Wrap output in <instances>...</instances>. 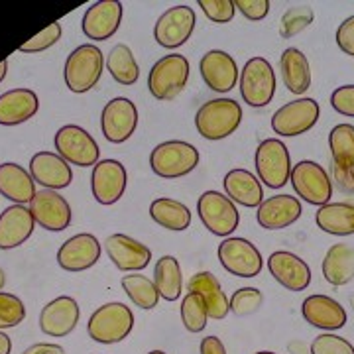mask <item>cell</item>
Listing matches in <instances>:
<instances>
[{
  "label": "cell",
  "mask_w": 354,
  "mask_h": 354,
  "mask_svg": "<svg viewBox=\"0 0 354 354\" xmlns=\"http://www.w3.org/2000/svg\"><path fill=\"white\" fill-rule=\"evenodd\" d=\"M199 351H201V354H227V348H225L223 341L218 337H213V335L203 339Z\"/></svg>",
  "instance_id": "50"
},
{
  "label": "cell",
  "mask_w": 354,
  "mask_h": 354,
  "mask_svg": "<svg viewBox=\"0 0 354 354\" xmlns=\"http://www.w3.org/2000/svg\"><path fill=\"white\" fill-rule=\"evenodd\" d=\"M4 283H6V274H4V270L0 268V290L4 288Z\"/></svg>",
  "instance_id": "54"
},
{
  "label": "cell",
  "mask_w": 354,
  "mask_h": 354,
  "mask_svg": "<svg viewBox=\"0 0 354 354\" xmlns=\"http://www.w3.org/2000/svg\"><path fill=\"white\" fill-rule=\"evenodd\" d=\"M55 150L64 158L67 164L79 167H91L99 164V144L88 134L85 128L77 124H67L55 132Z\"/></svg>",
  "instance_id": "9"
},
{
  "label": "cell",
  "mask_w": 354,
  "mask_h": 354,
  "mask_svg": "<svg viewBox=\"0 0 354 354\" xmlns=\"http://www.w3.org/2000/svg\"><path fill=\"white\" fill-rule=\"evenodd\" d=\"M218 262L236 278H256L264 268L260 250L250 241L239 236H228L227 241L221 242Z\"/></svg>",
  "instance_id": "11"
},
{
  "label": "cell",
  "mask_w": 354,
  "mask_h": 354,
  "mask_svg": "<svg viewBox=\"0 0 354 354\" xmlns=\"http://www.w3.org/2000/svg\"><path fill=\"white\" fill-rule=\"evenodd\" d=\"M122 22V4L118 0L95 2L83 14V34L93 41H104L113 38Z\"/></svg>",
  "instance_id": "16"
},
{
  "label": "cell",
  "mask_w": 354,
  "mask_h": 354,
  "mask_svg": "<svg viewBox=\"0 0 354 354\" xmlns=\"http://www.w3.org/2000/svg\"><path fill=\"white\" fill-rule=\"evenodd\" d=\"M62 38V24L53 22L48 28H44L38 36H34L32 39H28L24 46H20L22 53H39V51L50 50L51 46H55Z\"/></svg>",
  "instance_id": "43"
},
{
  "label": "cell",
  "mask_w": 354,
  "mask_h": 354,
  "mask_svg": "<svg viewBox=\"0 0 354 354\" xmlns=\"http://www.w3.org/2000/svg\"><path fill=\"white\" fill-rule=\"evenodd\" d=\"M201 77L205 85L215 93H228L239 83V67L232 55L223 50L207 51L201 57Z\"/></svg>",
  "instance_id": "18"
},
{
  "label": "cell",
  "mask_w": 354,
  "mask_h": 354,
  "mask_svg": "<svg viewBox=\"0 0 354 354\" xmlns=\"http://www.w3.org/2000/svg\"><path fill=\"white\" fill-rule=\"evenodd\" d=\"M127 169L118 160H102L95 165L91 176V191L95 201L114 205L127 189Z\"/></svg>",
  "instance_id": "17"
},
{
  "label": "cell",
  "mask_w": 354,
  "mask_h": 354,
  "mask_svg": "<svg viewBox=\"0 0 354 354\" xmlns=\"http://www.w3.org/2000/svg\"><path fill=\"white\" fill-rule=\"evenodd\" d=\"M181 321L185 325V329L189 333H201L207 327V321H209V313H207V307L203 304L201 295L197 293H187L181 301Z\"/></svg>",
  "instance_id": "39"
},
{
  "label": "cell",
  "mask_w": 354,
  "mask_h": 354,
  "mask_svg": "<svg viewBox=\"0 0 354 354\" xmlns=\"http://www.w3.org/2000/svg\"><path fill=\"white\" fill-rule=\"evenodd\" d=\"M199 165V150L183 140H169L156 146L150 153V167L156 176L177 179L191 174Z\"/></svg>",
  "instance_id": "4"
},
{
  "label": "cell",
  "mask_w": 354,
  "mask_h": 354,
  "mask_svg": "<svg viewBox=\"0 0 354 354\" xmlns=\"http://www.w3.org/2000/svg\"><path fill=\"white\" fill-rule=\"evenodd\" d=\"M0 193L16 205L32 203L36 197V181L32 179L30 171H26L22 165L6 162L0 164Z\"/></svg>",
  "instance_id": "29"
},
{
  "label": "cell",
  "mask_w": 354,
  "mask_h": 354,
  "mask_svg": "<svg viewBox=\"0 0 354 354\" xmlns=\"http://www.w3.org/2000/svg\"><path fill=\"white\" fill-rule=\"evenodd\" d=\"M36 227V221L24 205H12L0 213V250H12L24 244Z\"/></svg>",
  "instance_id": "25"
},
{
  "label": "cell",
  "mask_w": 354,
  "mask_h": 354,
  "mask_svg": "<svg viewBox=\"0 0 354 354\" xmlns=\"http://www.w3.org/2000/svg\"><path fill=\"white\" fill-rule=\"evenodd\" d=\"M329 148L333 153V164L354 169V127L339 124L330 130Z\"/></svg>",
  "instance_id": "38"
},
{
  "label": "cell",
  "mask_w": 354,
  "mask_h": 354,
  "mask_svg": "<svg viewBox=\"0 0 354 354\" xmlns=\"http://www.w3.org/2000/svg\"><path fill=\"white\" fill-rule=\"evenodd\" d=\"M264 304V293L256 288H241L230 297V311L234 315L246 317L256 313Z\"/></svg>",
  "instance_id": "41"
},
{
  "label": "cell",
  "mask_w": 354,
  "mask_h": 354,
  "mask_svg": "<svg viewBox=\"0 0 354 354\" xmlns=\"http://www.w3.org/2000/svg\"><path fill=\"white\" fill-rule=\"evenodd\" d=\"M304 213L301 203L291 195H276L266 199L256 213L258 225L266 230H281L293 225Z\"/></svg>",
  "instance_id": "26"
},
{
  "label": "cell",
  "mask_w": 354,
  "mask_h": 354,
  "mask_svg": "<svg viewBox=\"0 0 354 354\" xmlns=\"http://www.w3.org/2000/svg\"><path fill=\"white\" fill-rule=\"evenodd\" d=\"M102 67H104V57L97 46L93 44L79 46L69 53L65 62V85L77 95L87 93L101 81Z\"/></svg>",
  "instance_id": "3"
},
{
  "label": "cell",
  "mask_w": 354,
  "mask_h": 354,
  "mask_svg": "<svg viewBox=\"0 0 354 354\" xmlns=\"http://www.w3.org/2000/svg\"><path fill=\"white\" fill-rule=\"evenodd\" d=\"M134 329V313L124 304H104L88 319V337L99 344L122 342Z\"/></svg>",
  "instance_id": "2"
},
{
  "label": "cell",
  "mask_w": 354,
  "mask_h": 354,
  "mask_svg": "<svg viewBox=\"0 0 354 354\" xmlns=\"http://www.w3.org/2000/svg\"><path fill=\"white\" fill-rule=\"evenodd\" d=\"M223 187L227 191L228 199L232 203H239L242 207L254 209L264 203L262 181L248 169H230L225 176Z\"/></svg>",
  "instance_id": "28"
},
{
  "label": "cell",
  "mask_w": 354,
  "mask_h": 354,
  "mask_svg": "<svg viewBox=\"0 0 354 354\" xmlns=\"http://www.w3.org/2000/svg\"><path fill=\"white\" fill-rule=\"evenodd\" d=\"M199 218L215 236H230L241 223L234 203L218 191H205L197 201Z\"/></svg>",
  "instance_id": "8"
},
{
  "label": "cell",
  "mask_w": 354,
  "mask_h": 354,
  "mask_svg": "<svg viewBox=\"0 0 354 354\" xmlns=\"http://www.w3.org/2000/svg\"><path fill=\"white\" fill-rule=\"evenodd\" d=\"M12 353V341H10V337L8 335H4L2 330H0V354H10Z\"/></svg>",
  "instance_id": "52"
},
{
  "label": "cell",
  "mask_w": 354,
  "mask_h": 354,
  "mask_svg": "<svg viewBox=\"0 0 354 354\" xmlns=\"http://www.w3.org/2000/svg\"><path fill=\"white\" fill-rule=\"evenodd\" d=\"M315 221L317 227L333 236L354 234V201L327 203L319 207Z\"/></svg>",
  "instance_id": "31"
},
{
  "label": "cell",
  "mask_w": 354,
  "mask_h": 354,
  "mask_svg": "<svg viewBox=\"0 0 354 354\" xmlns=\"http://www.w3.org/2000/svg\"><path fill=\"white\" fill-rule=\"evenodd\" d=\"M268 270L279 286L290 291H304L311 283V268L295 254L278 250L268 258Z\"/></svg>",
  "instance_id": "22"
},
{
  "label": "cell",
  "mask_w": 354,
  "mask_h": 354,
  "mask_svg": "<svg viewBox=\"0 0 354 354\" xmlns=\"http://www.w3.org/2000/svg\"><path fill=\"white\" fill-rule=\"evenodd\" d=\"M99 258H101V242L88 232L71 236L57 250V264L62 266L65 272L88 270L99 262Z\"/></svg>",
  "instance_id": "20"
},
{
  "label": "cell",
  "mask_w": 354,
  "mask_h": 354,
  "mask_svg": "<svg viewBox=\"0 0 354 354\" xmlns=\"http://www.w3.org/2000/svg\"><path fill=\"white\" fill-rule=\"evenodd\" d=\"M337 46L341 48L344 53L354 55V16L346 18L339 30H337Z\"/></svg>",
  "instance_id": "48"
},
{
  "label": "cell",
  "mask_w": 354,
  "mask_h": 354,
  "mask_svg": "<svg viewBox=\"0 0 354 354\" xmlns=\"http://www.w3.org/2000/svg\"><path fill=\"white\" fill-rule=\"evenodd\" d=\"M106 69L116 83L127 87L134 85L140 77L138 62L134 57V51L127 44H118L111 50V53L106 55Z\"/></svg>",
  "instance_id": "36"
},
{
  "label": "cell",
  "mask_w": 354,
  "mask_h": 354,
  "mask_svg": "<svg viewBox=\"0 0 354 354\" xmlns=\"http://www.w3.org/2000/svg\"><path fill=\"white\" fill-rule=\"evenodd\" d=\"M319 114L321 109L315 99H297L276 111L272 116V128L278 136L295 138L315 127Z\"/></svg>",
  "instance_id": "12"
},
{
  "label": "cell",
  "mask_w": 354,
  "mask_h": 354,
  "mask_svg": "<svg viewBox=\"0 0 354 354\" xmlns=\"http://www.w3.org/2000/svg\"><path fill=\"white\" fill-rule=\"evenodd\" d=\"M256 354H276V353H270V351H260V353Z\"/></svg>",
  "instance_id": "56"
},
{
  "label": "cell",
  "mask_w": 354,
  "mask_h": 354,
  "mask_svg": "<svg viewBox=\"0 0 354 354\" xmlns=\"http://www.w3.org/2000/svg\"><path fill=\"white\" fill-rule=\"evenodd\" d=\"M195 24H197V16L193 12V8L179 4L165 10L158 18V22L153 26V38L158 41V46H162L165 50H176L191 38Z\"/></svg>",
  "instance_id": "13"
},
{
  "label": "cell",
  "mask_w": 354,
  "mask_h": 354,
  "mask_svg": "<svg viewBox=\"0 0 354 354\" xmlns=\"http://www.w3.org/2000/svg\"><path fill=\"white\" fill-rule=\"evenodd\" d=\"M323 276L330 286L341 288L354 279V248L348 244H333L323 258Z\"/></svg>",
  "instance_id": "32"
},
{
  "label": "cell",
  "mask_w": 354,
  "mask_h": 354,
  "mask_svg": "<svg viewBox=\"0 0 354 354\" xmlns=\"http://www.w3.org/2000/svg\"><path fill=\"white\" fill-rule=\"evenodd\" d=\"M279 69L286 87L293 95H304L311 87V67L304 51H299L297 48H288L281 53Z\"/></svg>",
  "instance_id": "33"
},
{
  "label": "cell",
  "mask_w": 354,
  "mask_h": 354,
  "mask_svg": "<svg viewBox=\"0 0 354 354\" xmlns=\"http://www.w3.org/2000/svg\"><path fill=\"white\" fill-rule=\"evenodd\" d=\"M22 354H65V351L64 346L53 344V342H38V344H32L30 348H26Z\"/></svg>",
  "instance_id": "51"
},
{
  "label": "cell",
  "mask_w": 354,
  "mask_h": 354,
  "mask_svg": "<svg viewBox=\"0 0 354 354\" xmlns=\"http://www.w3.org/2000/svg\"><path fill=\"white\" fill-rule=\"evenodd\" d=\"M236 12H241L244 18L258 22L264 20L270 12V0H234Z\"/></svg>",
  "instance_id": "47"
},
{
  "label": "cell",
  "mask_w": 354,
  "mask_h": 354,
  "mask_svg": "<svg viewBox=\"0 0 354 354\" xmlns=\"http://www.w3.org/2000/svg\"><path fill=\"white\" fill-rule=\"evenodd\" d=\"M30 176L46 189L59 191L71 185L73 171L59 153L38 152L30 160Z\"/></svg>",
  "instance_id": "23"
},
{
  "label": "cell",
  "mask_w": 354,
  "mask_h": 354,
  "mask_svg": "<svg viewBox=\"0 0 354 354\" xmlns=\"http://www.w3.org/2000/svg\"><path fill=\"white\" fill-rule=\"evenodd\" d=\"M330 176L335 179V185H337L342 193L354 195V169L333 164L330 165Z\"/></svg>",
  "instance_id": "49"
},
{
  "label": "cell",
  "mask_w": 354,
  "mask_h": 354,
  "mask_svg": "<svg viewBox=\"0 0 354 354\" xmlns=\"http://www.w3.org/2000/svg\"><path fill=\"white\" fill-rule=\"evenodd\" d=\"M150 216L153 223H158L160 227L174 230V232H181L191 225V211L187 205L176 199H165L160 197L150 205Z\"/></svg>",
  "instance_id": "35"
},
{
  "label": "cell",
  "mask_w": 354,
  "mask_h": 354,
  "mask_svg": "<svg viewBox=\"0 0 354 354\" xmlns=\"http://www.w3.org/2000/svg\"><path fill=\"white\" fill-rule=\"evenodd\" d=\"M189 79V62L181 53L158 59L148 75V88L158 101H174Z\"/></svg>",
  "instance_id": "5"
},
{
  "label": "cell",
  "mask_w": 354,
  "mask_h": 354,
  "mask_svg": "<svg viewBox=\"0 0 354 354\" xmlns=\"http://www.w3.org/2000/svg\"><path fill=\"white\" fill-rule=\"evenodd\" d=\"M6 73H8V62L4 59V62H0V83L4 81Z\"/></svg>",
  "instance_id": "53"
},
{
  "label": "cell",
  "mask_w": 354,
  "mask_h": 354,
  "mask_svg": "<svg viewBox=\"0 0 354 354\" xmlns=\"http://www.w3.org/2000/svg\"><path fill=\"white\" fill-rule=\"evenodd\" d=\"M242 122L241 104L232 99H213L207 101L195 114V127L203 138H228Z\"/></svg>",
  "instance_id": "1"
},
{
  "label": "cell",
  "mask_w": 354,
  "mask_h": 354,
  "mask_svg": "<svg viewBox=\"0 0 354 354\" xmlns=\"http://www.w3.org/2000/svg\"><path fill=\"white\" fill-rule=\"evenodd\" d=\"M153 283L160 297L165 301H176L181 297L183 290V276L181 266L174 256H162L153 270Z\"/></svg>",
  "instance_id": "34"
},
{
  "label": "cell",
  "mask_w": 354,
  "mask_h": 354,
  "mask_svg": "<svg viewBox=\"0 0 354 354\" xmlns=\"http://www.w3.org/2000/svg\"><path fill=\"white\" fill-rule=\"evenodd\" d=\"M254 164L262 185L270 189H279L288 185L291 177V158L288 146L281 140L268 138L260 142Z\"/></svg>",
  "instance_id": "7"
},
{
  "label": "cell",
  "mask_w": 354,
  "mask_h": 354,
  "mask_svg": "<svg viewBox=\"0 0 354 354\" xmlns=\"http://www.w3.org/2000/svg\"><path fill=\"white\" fill-rule=\"evenodd\" d=\"M241 95L244 102L254 109L268 106L276 95V73L264 57H252L244 64L241 73Z\"/></svg>",
  "instance_id": "6"
},
{
  "label": "cell",
  "mask_w": 354,
  "mask_h": 354,
  "mask_svg": "<svg viewBox=\"0 0 354 354\" xmlns=\"http://www.w3.org/2000/svg\"><path fill=\"white\" fill-rule=\"evenodd\" d=\"M301 315L315 329L339 330L346 325V311L329 295H309L301 304Z\"/></svg>",
  "instance_id": "24"
},
{
  "label": "cell",
  "mask_w": 354,
  "mask_h": 354,
  "mask_svg": "<svg viewBox=\"0 0 354 354\" xmlns=\"http://www.w3.org/2000/svg\"><path fill=\"white\" fill-rule=\"evenodd\" d=\"M199 8L215 24H227L234 18V0H199Z\"/></svg>",
  "instance_id": "44"
},
{
  "label": "cell",
  "mask_w": 354,
  "mask_h": 354,
  "mask_svg": "<svg viewBox=\"0 0 354 354\" xmlns=\"http://www.w3.org/2000/svg\"><path fill=\"white\" fill-rule=\"evenodd\" d=\"M136 127H138V111L130 99L118 97L104 104L101 113V130L102 136L111 144H122L128 138H132Z\"/></svg>",
  "instance_id": "14"
},
{
  "label": "cell",
  "mask_w": 354,
  "mask_h": 354,
  "mask_svg": "<svg viewBox=\"0 0 354 354\" xmlns=\"http://www.w3.org/2000/svg\"><path fill=\"white\" fill-rule=\"evenodd\" d=\"M148 354H165L164 351H152V353H148Z\"/></svg>",
  "instance_id": "55"
},
{
  "label": "cell",
  "mask_w": 354,
  "mask_h": 354,
  "mask_svg": "<svg viewBox=\"0 0 354 354\" xmlns=\"http://www.w3.org/2000/svg\"><path fill=\"white\" fill-rule=\"evenodd\" d=\"M313 20H315V14L309 6H293L290 10H286L279 20V36L286 39L295 38L305 28L313 24Z\"/></svg>",
  "instance_id": "40"
},
{
  "label": "cell",
  "mask_w": 354,
  "mask_h": 354,
  "mask_svg": "<svg viewBox=\"0 0 354 354\" xmlns=\"http://www.w3.org/2000/svg\"><path fill=\"white\" fill-rule=\"evenodd\" d=\"M290 179L293 191L309 205L323 207V205L330 203L333 183H330L329 174L323 169V165L311 162V160H304L291 167Z\"/></svg>",
  "instance_id": "10"
},
{
  "label": "cell",
  "mask_w": 354,
  "mask_h": 354,
  "mask_svg": "<svg viewBox=\"0 0 354 354\" xmlns=\"http://www.w3.org/2000/svg\"><path fill=\"white\" fill-rule=\"evenodd\" d=\"M189 291L201 295L203 304L207 307V313L211 319H225L230 311V299L225 295L218 279L211 272H199L189 281Z\"/></svg>",
  "instance_id": "30"
},
{
  "label": "cell",
  "mask_w": 354,
  "mask_h": 354,
  "mask_svg": "<svg viewBox=\"0 0 354 354\" xmlns=\"http://www.w3.org/2000/svg\"><path fill=\"white\" fill-rule=\"evenodd\" d=\"M330 106L342 116L354 118V85H344L333 91L330 95Z\"/></svg>",
  "instance_id": "46"
},
{
  "label": "cell",
  "mask_w": 354,
  "mask_h": 354,
  "mask_svg": "<svg viewBox=\"0 0 354 354\" xmlns=\"http://www.w3.org/2000/svg\"><path fill=\"white\" fill-rule=\"evenodd\" d=\"M104 250L109 254L111 262L122 272L144 270L152 260V252L148 246H144L142 242L134 241L132 236L122 234V232L111 234L104 241Z\"/></svg>",
  "instance_id": "21"
},
{
  "label": "cell",
  "mask_w": 354,
  "mask_h": 354,
  "mask_svg": "<svg viewBox=\"0 0 354 354\" xmlns=\"http://www.w3.org/2000/svg\"><path fill=\"white\" fill-rule=\"evenodd\" d=\"M30 213L34 216L36 225L51 232H62L71 225V207L57 191L44 189L36 193L30 203Z\"/></svg>",
  "instance_id": "15"
},
{
  "label": "cell",
  "mask_w": 354,
  "mask_h": 354,
  "mask_svg": "<svg viewBox=\"0 0 354 354\" xmlns=\"http://www.w3.org/2000/svg\"><path fill=\"white\" fill-rule=\"evenodd\" d=\"M122 290L127 291V295L138 305L140 309L150 311L160 301V293L156 290L153 279L146 278L142 274H130L122 278Z\"/></svg>",
  "instance_id": "37"
},
{
  "label": "cell",
  "mask_w": 354,
  "mask_h": 354,
  "mask_svg": "<svg viewBox=\"0 0 354 354\" xmlns=\"http://www.w3.org/2000/svg\"><path fill=\"white\" fill-rule=\"evenodd\" d=\"M311 354H354V346L339 335H319L311 342Z\"/></svg>",
  "instance_id": "45"
},
{
  "label": "cell",
  "mask_w": 354,
  "mask_h": 354,
  "mask_svg": "<svg viewBox=\"0 0 354 354\" xmlns=\"http://www.w3.org/2000/svg\"><path fill=\"white\" fill-rule=\"evenodd\" d=\"M39 109L38 95L30 88H12L0 95V127L24 124Z\"/></svg>",
  "instance_id": "27"
},
{
  "label": "cell",
  "mask_w": 354,
  "mask_h": 354,
  "mask_svg": "<svg viewBox=\"0 0 354 354\" xmlns=\"http://www.w3.org/2000/svg\"><path fill=\"white\" fill-rule=\"evenodd\" d=\"M79 305L71 295H59L46 305L39 313V329L48 337L62 339L79 323Z\"/></svg>",
  "instance_id": "19"
},
{
  "label": "cell",
  "mask_w": 354,
  "mask_h": 354,
  "mask_svg": "<svg viewBox=\"0 0 354 354\" xmlns=\"http://www.w3.org/2000/svg\"><path fill=\"white\" fill-rule=\"evenodd\" d=\"M26 317V307L20 297L0 291V329L18 327Z\"/></svg>",
  "instance_id": "42"
}]
</instances>
